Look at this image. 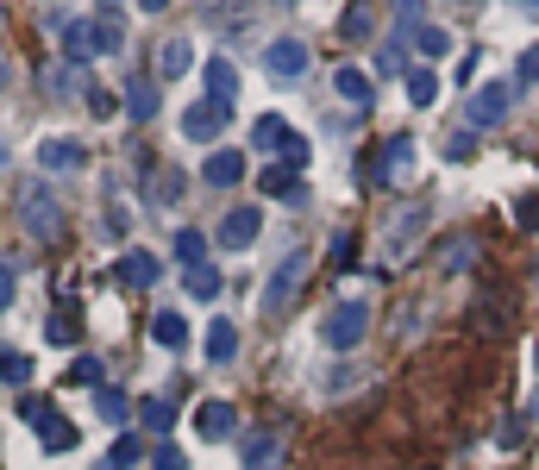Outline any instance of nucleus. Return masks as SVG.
<instances>
[{
    "label": "nucleus",
    "instance_id": "1",
    "mask_svg": "<svg viewBox=\"0 0 539 470\" xmlns=\"http://www.w3.org/2000/svg\"><path fill=\"white\" fill-rule=\"evenodd\" d=\"M51 26L63 32V63H95L101 51H120L126 44V13L120 7H101L95 19H76V13H57Z\"/></svg>",
    "mask_w": 539,
    "mask_h": 470
},
{
    "label": "nucleus",
    "instance_id": "2",
    "mask_svg": "<svg viewBox=\"0 0 539 470\" xmlns=\"http://www.w3.org/2000/svg\"><path fill=\"white\" fill-rule=\"evenodd\" d=\"M308 270H314V251L295 245L283 264L270 270V282H264V314H289L295 301H301V289H308Z\"/></svg>",
    "mask_w": 539,
    "mask_h": 470
},
{
    "label": "nucleus",
    "instance_id": "3",
    "mask_svg": "<svg viewBox=\"0 0 539 470\" xmlns=\"http://www.w3.org/2000/svg\"><path fill=\"white\" fill-rule=\"evenodd\" d=\"M251 151H276V163H283V170H301V163H308V138H301V132L283 120V113H257Z\"/></svg>",
    "mask_w": 539,
    "mask_h": 470
},
{
    "label": "nucleus",
    "instance_id": "4",
    "mask_svg": "<svg viewBox=\"0 0 539 470\" xmlns=\"http://www.w3.org/2000/svg\"><path fill=\"white\" fill-rule=\"evenodd\" d=\"M19 220H26V232H32L38 245H57V232H63V201H57L44 182H26V188H19Z\"/></svg>",
    "mask_w": 539,
    "mask_h": 470
},
{
    "label": "nucleus",
    "instance_id": "5",
    "mask_svg": "<svg viewBox=\"0 0 539 470\" xmlns=\"http://www.w3.org/2000/svg\"><path fill=\"white\" fill-rule=\"evenodd\" d=\"M514 94H521L514 82H483V88L471 94V101H464V120H471V132H483V126H496L502 113L514 107Z\"/></svg>",
    "mask_w": 539,
    "mask_h": 470
},
{
    "label": "nucleus",
    "instance_id": "6",
    "mask_svg": "<svg viewBox=\"0 0 539 470\" xmlns=\"http://www.w3.org/2000/svg\"><path fill=\"white\" fill-rule=\"evenodd\" d=\"M364 326H370V308H364V301H339V308L326 314V326H320V339L333 345V351H351V345L364 339Z\"/></svg>",
    "mask_w": 539,
    "mask_h": 470
},
{
    "label": "nucleus",
    "instance_id": "7",
    "mask_svg": "<svg viewBox=\"0 0 539 470\" xmlns=\"http://www.w3.org/2000/svg\"><path fill=\"white\" fill-rule=\"evenodd\" d=\"M257 232H264V214H257L251 201H239V207H226V214H220V232H214V239H220V251H251Z\"/></svg>",
    "mask_w": 539,
    "mask_h": 470
},
{
    "label": "nucleus",
    "instance_id": "8",
    "mask_svg": "<svg viewBox=\"0 0 539 470\" xmlns=\"http://www.w3.org/2000/svg\"><path fill=\"white\" fill-rule=\"evenodd\" d=\"M308 63H314V51L301 38H276L270 51H264V69H270L276 82H301V76H308Z\"/></svg>",
    "mask_w": 539,
    "mask_h": 470
},
{
    "label": "nucleus",
    "instance_id": "9",
    "mask_svg": "<svg viewBox=\"0 0 539 470\" xmlns=\"http://www.w3.org/2000/svg\"><path fill=\"white\" fill-rule=\"evenodd\" d=\"M226 120H232V107H220V101H195L189 113H182V138H189V145H214V138L226 132Z\"/></svg>",
    "mask_w": 539,
    "mask_h": 470
},
{
    "label": "nucleus",
    "instance_id": "10",
    "mask_svg": "<svg viewBox=\"0 0 539 470\" xmlns=\"http://www.w3.org/2000/svg\"><path fill=\"white\" fill-rule=\"evenodd\" d=\"M19 414H26L32 427H38V439L51 445V452H76V427H69L63 414H51L44 402H19Z\"/></svg>",
    "mask_w": 539,
    "mask_h": 470
},
{
    "label": "nucleus",
    "instance_id": "11",
    "mask_svg": "<svg viewBox=\"0 0 539 470\" xmlns=\"http://www.w3.org/2000/svg\"><path fill=\"white\" fill-rule=\"evenodd\" d=\"M157 276H163L157 251H120V264H113V282H120V289H157Z\"/></svg>",
    "mask_w": 539,
    "mask_h": 470
},
{
    "label": "nucleus",
    "instance_id": "12",
    "mask_svg": "<svg viewBox=\"0 0 539 470\" xmlns=\"http://www.w3.org/2000/svg\"><path fill=\"white\" fill-rule=\"evenodd\" d=\"M38 163H44L51 176H69V170H82V163H88V145H82V138H44Z\"/></svg>",
    "mask_w": 539,
    "mask_h": 470
},
{
    "label": "nucleus",
    "instance_id": "13",
    "mask_svg": "<svg viewBox=\"0 0 539 470\" xmlns=\"http://www.w3.org/2000/svg\"><path fill=\"white\" fill-rule=\"evenodd\" d=\"M333 88H339V101H345V107H358V113H364L370 101H377V82H370V76H364L358 63H345V69H333Z\"/></svg>",
    "mask_w": 539,
    "mask_h": 470
},
{
    "label": "nucleus",
    "instance_id": "14",
    "mask_svg": "<svg viewBox=\"0 0 539 470\" xmlns=\"http://www.w3.org/2000/svg\"><path fill=\"white\" fill-rule=\"evenodd\" d=\"M408 170H414V138H389V145H383V163H377V182H383V188H402Z\"/></svg>",
    "mask_w": 539,
    "mask_h": 470
},
{
    "label": "nucleus",
    "instance_id": "15",
    "mask_svg": "<svg viewBox=\"0 0 539 470\" xmlns=\"http://www.w3.org/2000/svg\"><path fill=\"white\" fill-rule=\"evenodd\" d=\"M201 182L207 188H239L245 182V151H214L201 163Z\"/></svg>",
    "mask_w": 539,
    "mask_h": 470
},
{
    "label": "nucleus",
    "instance_id": "16",
    "mask_svg": "<svg viewBox=\"0 0 539 470\" xmlns=\"http://www.w3.org/2000/svg\"><path fill=\"white\" fill-rule=\"evenodd\" d=\"M427 220H433L427 207H408V214H395V220H389V239H383V245H389V257H408L402 245H414L420 232H427Z\"/></svg>",
    "mask_w": 539,
    "mask_h": 470
},
{
    "label": "nucleus",
    "instance_id": "17",
    "mask_svg": "<svg viewBox=\"0 0 539 470\" xmlns=\"http://www.w3.org/2000/svg\"><path fill=\"white\" fill-rule=\"evenodd\" d=\"M189 69H195V44L189 38L157 44V82H176V76H189Z\"/></svg>",
    "mask_w": 539,
    "mask_h": 470
},
{
    "label": "nucleus",
    "instance_id": "18",
    "mask_svg": "<svg viewBox=\"0 0 539 470\" xmlns=\"http://www.w3.org/2000/svg\"><path fill=\"white\" fill-rule=\"evenodd\" d=\"M245 470H283V439L276 433H251L245 439V452H239Z\"/></svg>",
    "mask_w": 539,
    "mask_h": 470
},
{
    "label": "nucleus",
    "instance_id": "19",
    "mask_svg": "<svg viewBox=\"0 0 539 470\" xmlns=\"http://www.w3.org/2000/svg\"><path fill=\"white\" fill-rule=\"evenodd\" d=\"M207 101H220V107L239 101V69H232V57H207Z\"/></svg>",
    "mask_w": 539,
    "mask_h": 470
},
{
    "label": "nucleus",
    "instance_id": "20",
    "mask_svg": "<svg viewBox=\"0 0 539 470\" xmlns=\"http://www.w3.org/2000/svg\"><path fill=\"white\" fill-rule=\"evenodd\" d=\"M257 188H264V195H283L289 207H301V201H308V188H301V176H295V170H283V163L257 170Z\"/></svg>",
    "mask_w": 539,
    "mask_h": 470
},
{
    "label": "nucleus",
    "instance_id": "21",
    "mask_svg": "<svg viewBox=\"0 0 539 470\" xmlns=\"http://www.w3.org/2000/svg\"><path fill=\"white\" fill-rule=\"evenodd\" d=\"M232 427H239L232 402H201V408H195V433H201V439H226Z\"/></svg>",
    "mask_w": 539,
    "mask_h": 470
},
{
    "label": "nucleus",
    "instance_id": "22",
    "mask_svg": "<svg viewBox=\"0 0 539 470\" xmlns=\"http://www.w3.org/2000/svg\"><path fill=\"white\" fill-rule=\"evenodd\" d=\"M232 351H239V326L207 320V364H232Z\"/></svg>",
    "mask_w": 539,
    "mask_h": 470
},
{
    "label": "nucleus",
    "instance_id": "23",
    "mask_svg": "<svg viewBox=\"0 0 539 470\" xmlns=\"http://www.w3.org/2000/svg\"><path fill=\"white\" fill-rule=\"evenodd\" d=\"M44 339H51V345H76V339H82V314H76V301H63V308L44 320Z\"/></svg>",
    "mask_w": 539,
    "mask_h": 470
},
{
    "label": "nucleus",
    "instance_id": "24",
    "mask_svg": "<svg viewBox=\"0 0 539 470\" xmlns=\"http://www.w3.org/2000/svg\"><path fill=\"white\" fill-rule=\"evenodd\" d=\"M402 88H408V101H414V107H433V101H439V76H433L427 63L402 69Z\"/></svg>",
    "mask_w": 539,
    "mask_h": 470
},
{
    "label": "nucleus",
    "instance_id": "25",
    "mask_svg": "<svg viewBox=\"0 0 539 470\" xmlns=\"http://www.w3.org/2000/svg\"><path fill=\"white\" fill-rule=\"evenodd\" d=\"M95 414L107 420V427H126V420H132V395H126V389H107V383H101V389H95Z\"/></svg>",
    "mask_w": 539,
    "mask_h": 470
},
{
    "label": "nucleus",
    "instance_id": "26",
    "mask_svg": "<svg viewBox=\"0 0 539 470\" xmlns=\"http://www.w3.org/2000/svg\"><path fill=\"white\" fill-rule=\"evenodd\" d=\"M126 113H132L138 126H145V120H157V82H151V76H138V82L126 88Z\"/></svg>",
    "mask_w": 539,
    "mask_h": 470
},
{
    "label": "nucleus",
    "instance_id": "27",
    "mask_svg": "<svg viewBox=\"0 0 539 470\" xmlns=\"http://www.w3.org/2000/svg\"><path fill=\"white\" fill-rule=\"evenodd\" d=\"M151 339H157V345H170V351H182V345H189V320H182L176 308H163V314L151 320Z\"/></svg>",
    "mask_w": 539,
    "mask_h": 470
},
{
    "label": "nucleus",
    "instance_id": "28",
    "mask_svg": "<svg viewBox=\"0 0 539 470\" xmlns=\"http://www.w3.org/2000/svg\"><path fill=\"white\" fill-rule=\"evenodd\" d=\"M138 420H145L151 433H170L176 427V402L170 395H145V402H138Z\"/></svg>",
    "mask_w": 539,
    "mask_h": 470
},
{
    "label": "nucleus",
    "instance_id": "29",
    "mask_svg": "<svg viewBox=\"0 0 539 470\" xmlns=\"http://www.w3.org/2000/svg\"><path fill=\"white\" fill-rule=\"evenodd\" d=\"M32 383V358H26V351H0V389H26Z\"/></svg>",
    "mask_w": 539,
    "mask_h": 470
},
{
    "label": "nucleus",
    "instance_id": "30",
    "mask_svg": "<svg viewBox=\"0 0 539 470\" xmlns=\"http://www.w3.org/2000/svg\"><path fill=\"white\" fill-rule=\"evenodd\" d=\"M182 282H189L195 301H214V295H220V270H214V264H189V270H182Z\"/></svg>",
    "mask_w": 539,
    "mask_h": 470
},
{
    "label": "nucleus",
    "instance_id": "31",
    "mask_svg": "<svg viewBox=\"0 0 539 470\" xmlns=\"http://www.w3.org/2000/svg\"><path fill=\"white\" fill-rule=\"evenodd\" d=\"M44 88H51V94H63V101H69V94H88V88H82V69H76V63H51V76H44Z\"/></svg>",
    "mask_w": 539,
    "mask_h": 470
},
{
    "label": "nucleus",
    "instance_id": "32",
    "mask_svg": "<svg viewBox=\"0 0 539 470\" xmlns=\"http://www.w3.org/2000/svg\"><path fill=\"white\" fill-rule=\"evenodd\" d=\"M176 257H182V264H207V232L182 226V232H176Z\"/></svg>",
    "mask_w": 539,
    "mask_h": 470
},
{
    "label": "nucleus",
    "instance_id": "33",
    "mask_svg": "<svg viewBox=\"0 0 539 470\" xmlns=\"http://www.w3.org/2000/svg\"><path fill=\"white\" fill-rule=\"evenodd\" d=\"M420 57L439 63V57H452V38H445L439 26H420Z\"/></svg>",
    "mask_w": 539,
    "mask_h": 470
},
{
    "label": "nucleus",
    "instance_id": "34",
    "mask_svg": "<svg viewBox=\"0 0 539 470\" xmlns=\"http://www.w3.org/2000/svg\"><path fill=\"white\" fill-rule=\"evenodd\" d=\"M514 88H539V44H527L521 63H514Z\"/></svg>",
    "mask_w": 539,
    "mask_h": 470
},
{
    "label": "nucleus",
    "instance_id": "35",
    "mask_svg": "<svg viewBox=\"0 0 539 470\" xmlns=\"http://www.w3.org/2000/svg\"><path fill=\"white\" fill-rule=\"evenodd\" d=\"M445 157H452V163L477 157V138H471V132H452V138H445Z\"/></svg>",
    "mask_w": 539,
    "mask_h": 470
},
{
    "label": "nucleus",
    "instance_id": "36",
    "mask_svg": "<svg viewBox=\"0 0 539 470\" xmlns=\"http://www.w3.org/2000/svg\"><path fill=\"white\" fill-rule=\"evenodd\" d=\"M339 26H345V32H351V38H364V32H370V26H377V19H370V7H351V13H345V19H339Z\"/></svg>",
    "mask_w": 539,
    "mask_h": 470
},
{
    "label": "nucleus",
    "instance_id": "37",
    "mask_svg": "<svg viewBox=\"0 0 539 470\" xmlns=\"http://www.w3.org/2000/svg\"><path fill=\"white\" fill-rule=\"evenodd\" d=\"M126 464H138V439H120V445H113V470H126Z\"/></svg>",
    "mask_w": 539,
    "mask_h": 470
},
{
    "label": "nucleus",
    "instance_id": "38",
    "mask_svg": "<svg viewBox=\"0 0 539 470\" xmlns=\"http://www.w3.org/2000/svg\"><path fill=\"white\" fill-rule=\"evenodd\" d=\"M445 270H471V245H445Z\"/></svg>",
    "mask_w": 539,
    "mask_h": 470
},
{
    "label": "nucleus",
    "instance_id": "39",
    "mask_svg": "<svg viewBox=\"0 0 539 470\" xmlns=\"http://www.w3.org/2000/svg\"><path fill=\"white\" fill-rule=\"evenodd\" d=\"M157 470H182V452H176V445H170V439H163V445H157Z\"/></svg>",
    "mask_w": 539,
    "mask_h": 470
},
{
    "label": "nucleus",
    "instance_id": "40",
    "mask_svg": "<svg viewBox=\"0 0 539 470\" xmlns=\"http://www.w3.org/2000/svg\"><path fill=\"white\" fill-rule=\"evenodd\" d=\"M13 289H19V276H13V264H0V308L13 301Z\"/></svg>",
    "mask_w": 539,
    "mask_h": 470
},
{
    "label": "nucleus",
    "instance_id": "41",
    "mask_svg": "<svg viewBox=\"0 0 539 470\" xmlns=\"http://www.w3.org/2000/svg\"><path fill=\"white\" fill-rule=\"evenodd\" d=\"M521 226H527V232H539V195H527V201H521Z\"/></svg>",
    "mask_w": 539,
    "mask_h": 470
},
{
    "label": "nucleus",
    "instance_id": "42",
    "mask_svg": "<svg viewBox=\"0 0 539 470\" xmlns=\"http://www.w3.org/2000/svg\"><path fill=\"white\" fill-rule=\"evenodd\" d=\"M69 376H76V383H95L101 364H95V358H76V370H69Z\"/></svg>",
    "mask_w": 539,
    "mask_h": 470
},
{
    "label": "nucleus",
    "instance_id": "43",
    "mask_svg": "<svg viewBox=\"0 0 539 470\" xmlns=\"http://www.w3.org/2000/svg\"><path fill=\"white\" fill-rule=\"evenodd\" d=\"M7 82H13V63H7V57H0V94H7Z\"/></svg>",
    "mask_w": 539,
    "mask_h": 470
}]
</instances>
